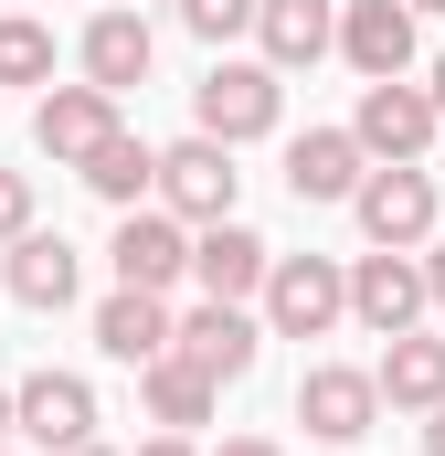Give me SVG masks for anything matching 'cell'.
<instances>
[{"label":"cell","mask_w":445,"mask_h":456,"mask_svg":"<svg viewBox=\"0 0 445 456\" xmlns=\"http://www.w3.org/2000/svg\"><path fill=\"white\" fill-rule=\"evenodd\" d=\"M255 319H265V340H329L350 319V265L339 255H276L255 287Z\"/></svg>","instance_id":"6da1fadb"},{"label":"cell","mask_w":445,"mask_h":456,"mask_svg":"<svg viewBox=\"0 0 445 456\" xmlns=\"http://www.w3.org/2000/svg\"><path fill=\"white\" fill-rule=\"evenodd\" d=\"M191 127L222 138V149L276 138V127H287V75H276V64H213V75L191 86Z\"/></svg>","instance_id":"7a4b0ae2"},{"label":"cell","mask_w":445,"mask_h":456,"mask_svg":"<svg viewBox=\"0 0 445 456\" xmlns=\"http://www.w3.org/2000/svg\"><path fill=\"white\" fill-rule=\"evenodd\" d=\"M435 170L425 159H371L360 170V191H350V224H360V244H392V255H414L425 233H435Z\"/></svg>","instance_id":"3957f363"},{"label":"cell","mask_w":445,"mask_h":456,"mask_svg":"<svg viewBox=\"0 0 445 456\" xmlns=\"http://www.w3.org/2000/svg\"><path fill=\"white\" fill-rule=\"evenodd\" d=\"M11 436H21L32 456L85 446V436H96V382H85V371H53V361L21 371V382H11Z\"/></svg>","instance_id":"277c9868"},{"label":"cell","mask_w":445,"mask_h":456,"mask_svg":"<svg viewBox=\"0 0 445 456\" xmlns=\"http://www.w3.org/2000/svg\"><path fill=\"white\" fill-rule=\"evenodd\" d=\"M149 202L159 213H181V224H222L233 202H244V170H233V149L222 138H181V149H159V181H149Z\"/></svg>","instance_id":"5b68a950"},{"label":"cell","mask_w":445,"mask_h":456,"mask_svg":"<svg viewBox=\"0 0 445 456\" xmlns=\"http://www.w3.org/2000/svg\"><path fill=\"white\" fill-rule=\"evenodd\" d=\"M170 350H181L191 371H213L222 393H233V382L265 361V319H255V308H222V297H191V308L170 319Z\"/></svg>","instance_id":"8992f818"},{"label":"cell","mask_w":445,"mask_h":456,"mask_svg":"<svg viewBox=\"0 0 445 456\" xmlns=\"http://www.w3.org/2000/svg\"><path fill=\"white\" fill-rule=\"evenodd\" d=\"M107 265H117V287L170 297V287H191V224H181V213H159V202H138V213H117Z\"/></svg>","instance_id":"52a82bcc"},{"label":"cell","mask_w":445,"mask_h":456,"mask_svg":"<svg viewBox=\"0 0 445 456\" xmlns=\"http://www.w3.org/2000/svg\"><path fill=\"white\" fill-rule=\"evenodd\" d=\"M297 425H308L319 446H360V436L382 425L371 371H360V361H308V371H297Z\"/></svg>","instance_id":"ba28073f"},{"label":"cell","mask_w":445,"mask_h":456,"mask_svg":"<svg viewBox=\"0 0 445 456\" xmlns=\"http://www.w3.org/2000/svg\"><path fill=\"white\" fill-rule=\"evenodd\" d=\"M350 138H360V159H425L445 127H435V107H425V86H414V75H382V86H360Z\"/></svg>","instance_id":"9c48e42d"},{"label":"cell","mask_w":445,"mask_h":456,"mask_svg":"<svg viewBox=\"0 0 445 456\" xmlns=\"http://www.w3.org/2000/svg\"><path fill=\"white\" fill-rule=\"evenodd\" d=\"M350 319H360L371 340H403V330H425V265H414V255H392V244L350 255Z\"/></svg>","instance_id":"30bf717a"},{"label":"cell","mask_w":445,"mask_h":456,"mask_svg":"<svg viewBox=\"0 0 445 456\" xmlns=\"http://www.w3.org/2000/svg\"><path fill=\"white\" fill-rule=\"evenodd\" d=\"M329 53L360 75V86H382V75H414V11L403 0H339V32H329Z\"/></svg>","instance_id":"8fae6325"},{"label":"cell","mask_w":445,"mask_h":456,"mask_svg":"<svg viewBox=\"0 0 445 456\" xmlns=\"http://www.w3.org/2000/svg\"><path fill=\"white\" fill-rule=\"evenodd\" d=\"M265 265H276V244L255 224H191V287L202 297H222V308H255V287H265Z\"/></svg>","instance_id":"7c38bea8"},{"label":"cell","mask_w":445,"mask_h":456,"mask_svg":"<svg viewBox=\"0 0 445 456\" xmlns=\"http://www.w3.org/2000/svg\"><path fill=\"white\" fill-rule=\"evenodd\" d=\"M0 276H11V297H21V308H43V319L85 297V255H75L64 233H43V224H21L11 244H0Z\"/></svg>","instance_id":"4fadbf2b"},{"label":"cell","mask_w":445,"mask_h":456,"mask_svg":"<svg viewBox=\"0 0 445 456\" xmlns=\"http://www.w3.org/2000/svg\"><path fill=\"white\" fill-rule=\"evenodd\" d=\"M107 127H127L107 86H43V107H32V149H43L53 170H75V159H85Z\"/></svg>","instance_id":"5bb4252c"},{"label":"cell","mask_w":445,"mask_h":456,"mask_svg":"<svg viewBox=\"0 0 445 456\" xmlns=\"http://www.w3.org/2000/svg\"><path fill=\"white\" fill-rule=\"evenodd\" d=\"M149 53H159V32L138 21V11H96L85 32H75V64H85V86H107V96H127V86H149Z\"/></svg>","instance_id":"9a60e30c"},{"label":"cell","mask_w":445,"mask_h":456,"mask_svg":"<svg viewBox=\"0 0 445 456\" xmlns=\"http://www.w3.org/2000/svg\"><path fill=\"white\" fill-rule=\"evenodd\" d=\"M371 393H382V414H435V403H445V340H435V330L382 340V361H371Z\"/></svg>","instance_id":"2e32d148"},{"label":"cell","mask_w":445,"mask_h":456,"mask_svg":"<svg viewBox=\"0 0 445 456\" xmlns=\"http://www.w3.org/2000/svg\"><path fill=\"white\" fill-rule=\"evenodd\" d=\"M329 32H339V0H255V64H276V75H308L319 53H329Z\"/></svg>","instance_id":"e0dca14e"},{"label":"cell","mask_w":445,"mask_h":456,"mask_svg":"<svg viewBox=\"0 0 445 456\" xmlns=\"http://www.w3.org/2000/svg\"><path fill=\"white\" fill-rule=\"evenodd\" d=\"M360 170H371V159H360L350 127H308V138H287V191H297L308 213H319V202H350Z\"/></svg>","instance_id":"ac0fdd59"},{"label":"cell","mask_w":445,"mask_h":456,"mask_svg":"<svg viewBox=\"0 0 445 456\" xmlns=\"http://www.w3.org/2000/svg\"><path fill=\"white\" fill-rule=\"evenodd\" d=\"M138 403H149L159 436H191V425H213L222 382H213V371H191L181 350H159V361H138Z\"/></svg>","instance_id":"d6986e66"},{"label":"cell","mask_w":445,"mask_h":456,"mask_svg":"<svg viewBox=\"0 0 445 456\" xmlns=\"http://www.w3.org/2000/svg\"><path fill=\"white\" fill-rule=\"evenodd\" d=\"M75 181H85L107 213H138V202H149V181H159V149H149L138 127H107V138L75 159Z\"/></svg>","instance_id":"ffe728a7"},{"label":"cell","mask_w":445,"mask_h":456,"mask_svg":"<svg viewBox=\"0 0 445 456\" xmlns=\"http://www.w3.org/2000/svg\"><path fill=\"white\" fill-rule=\"evenodd\" d=\"M96 350L127 361V371L159 361V350H170V297H149V287H107V297H96Z\"/></svg>","instance_id":"44dd1931"},{"label":"cell","mask_w":445,"mask_h":456,"mask_svg":"<svg viewBox=\"0 0 445 456\" xmlns=\"http://www.w3.org/2000/svg\"><path fill=\"white\" fill-rule=\"evenodd\" d=\"M0 86H53V21L0 11Z\"/></svg>","instance_id":"7402d4cb"},{"label":"cell","mask_w":445,"mask_h":456,"mask_svg":"<svg viewBox=\"0 0 445 456\" xmlns=\"http://www.w3.org/2000/svg\"><path fill=\"white\" fill-rule=\"evenodd\" d=\"M181 32H202V43H233V32H255V0H181Z\"/></svg>","instance_id":"603a6c76"},{"label":"cell","mask_w":445,"mask_h":456,"mask_svg":"<svg viewBox=\"0 0 445 456\" xmlns=\"http://www.w3.org/2000/svg\"><path fill=\"white\" fill-rule=\"evenodd\" d=\"M32 224V170H0V244Z\"/></svg>","instance_id":"cb8c5ba5"},{"label":"cell","mask_w":445,"mask_h":456,"mask_svg":"<svg viewBox=\"0 0 445 456\" xmlns=\"http://www.w3.org/2000/svg\"><path fill=\"white\" fill-rule=\"evenodd\" d=\"M414 265H425V308H445V233H425V244H414Z\"/></svg>","instance_id":"d4e9b609"},{"label":"cell","mask_w":445,"mask_h":456,"mask_svg":"<svg viewBox=\"0 0 445 456\" xmlns=\"http://www.w3.org/2000/svg\"><path fill=\"white\" fill-rule=\"evenodd\" d=\"M213 456H287V446H276V436H222Z\"/></svg>","instance_id":"484cf974"},{"label":"cell","mask_w":445,"mask_h":456,"mask_svg":"<svg viewBox=\"0 0 445 456\" xmlns=\"http://www.w3.org/2000/svg\"><path fill=\"white\" fill-rule=\"evenodd\" d=\"M425 107H435V127H445V53L425 64Z\"/></svg>","instance_id":"4316f807"},{"label":"cell","mask_w":445,"mask_h":456,"mask_svg":"<svg viewBox=\"0 0 445 456\" xmlns=\"http://www.w3.org/2000/svg\"><path fill=\"white\" fill-rule=\"evenodd\" d=\"M138 456H202V446H191V436H149Z\"/></svg>","instance_id":"83f0119b"},{"label":"cell","mask_w":445,"mask_h":456,"mask_svg":"<svg viewBox=\"0 0 445 456\" xmlns=\"http://www.w3.org/2000/svg\"><path fill=\"white\" fill-rule=\"evenodd\" d=\"M425 456H445V403H435V414H425Z\"/></svg>","instance_id":"f1b7e54d"},{"label":"cell","mask_w":445,"mask_h":456,"mask_svg":"<svg viewBox=\"0 0 445 456\" xmlns=\"http://www.w3.org/2000/svg\"><path fill=\"white\" fill-rule=\"evenodd\" d=\"M64 456H117V446H96V436H85V446H64Z\"/></svg>","instance_id":"f546056e"},{"label":"cell","mask_w":445,"mask_h":456,"mask_svg":"<svg viewBox=\"0 0 445 456\" xmlns=\"http://www.w3.org/2000/svg\"><path fill=\"white\" fill-rule=\"evenodd\" d=\"M0 446H11V393H0Z\"/></svg>","instance_id":"4dcf8cb0"},{"label":"cell","mask_w":445,"mask_h":456,"mask_svg":"<svg viewBox=\"0 0 445 456\" xmlns=\"http://www.w3.org/2000/svg\"><path fill=\"white\" fill-rule=\"evenodd\" d=\"M403 11H414V21H425V11H445V0H403Z\"/></svg>","instance_id":"1f68e13d"},{"label":"cell","mask_w":445,"mask_h":456,"mask_svg":"<svg viewBox=\"0 0 445 456\" xmlns=\"http://www.w3.org/2000/svg\"><path fill=\"white\" fill-rule=\"evenodd\" d=\"M0 456H32V446H0Z\"/></svg>","instance_id":"d6a6232c"}]
</instances>
